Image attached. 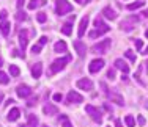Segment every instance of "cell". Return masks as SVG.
Listing matches in <instances>:
<instances>
[{
	"mask_svg": "<svg viewBox=\"0 0 148 127\" xmlns=\"http://www.w3.org/2000/svg\"><path fill=\"white\" fill-rule=\"evenodd\" d=\"M71 60V56L69 55H66V56H63V58H57L54 63L51 65V68H49V71H47V74L49 75H54V74H57V72H60L63 68L66 66V63Z\"/></svg>",
	"mask_w": 148,
	"mask_h": 127,
	"instance_id": "cell-1",
	"label": "cell"
},
{
	"mask_svg": "<svg viewBox=\"0 0 148 127\" xmlns=\"http://www.w3.org/2000/svg\"><path fill=\"white\" fill-rule=\"evenodd\" d=\"M110 44H112L110 39H103L101 42L95 44L93 47H91V50H93V54H107V52H109V47H110Z\"/></svg>",
	"mask_w": 148,
	"mask_h": 127,
	"instance_id": "cell-2",
	"label": "cell"
},
{
	"mask_svg": "<svg viewBox=\"0 0 148 127\" xmlns=\"http://www.w3.org/2000/svg\"><path fill=\"white\" fill-rule=\"evenodd\" d=\"M85 113H87V115H90V118L93 119L95 122H101V121H103V113H101L99 108L93 107V105H87V107H85Z\"/></svg>",
	"mask_w": 148,
	"mask_h": 127,
	"instance_id": "cell-3",
	"label": "cell"
},
{
	"mask_svg": "<svg viewBox=\"0 0 148 127\" xmlns=\"http://www.w3.org/2000/svg\"><path fill=\"white\" fill-rule=\"evenodd\" d=\"M73 11V5L68 0H57V14L60 16H65V14Z\"/></svg>",
	"mask_w": 148,
	"mask_h": 127,
	"instance_id": "cell-4",
	"label": "cell"
},
{
	"mask_svg": "<svg viewBox=\"0 0 148 127\" xmlns=\"http://www.w3.org/2000/svg\"><path fill=\"white\" fill-rule=\"evenodd\" d=\"M104 60H101V58H96V60H93V61L90 63V66H88V71L91 74H96V72H99L101 69L104 68Z\"/></svg>",
	"mask_w": 148,
	"mask_h": 127,
	"instance_id": "cell-5",
	"label": "cell"
},
{
	"mask_svg": "<svg viewBox=\"0 0 148 127\" xmlns=\"http://www.w3.org/2000/svg\"><path fill=\"white\" fill-rule=\"evenodd\" d=\"M139 22V17H128V19H125L121 22V27L123 30H126V31H131L132 28H134V25H136V24Z\"/></svg>",
	"mask_w": 148,
	"mask_h": 127,
	"instance_id": "cell-6",
	"label": "cell"
},
{
	"mask_svg": "<svg viewBox=\"0 0 148 127\" xmlns=\"http://www.w3.org/2000/svg\"><path fill=\"white\" fill-rule=\"evenodd\" d=\"M77 88H79V90H85V91H91L93 90V82H91L90 79H80V80H77Z\"/></svg>",
	"mask_w": 148,
	"mask_h": 127,
	"instance_id": "cell-7",
	"label": "cell"
},
{
	"mask_svg": "<svg viewBox=\"0 0 148 127\" xmlns=\"http://www.w3.org/2000/svg\"><path fill=\"white\" fill-rule=\"evenodd\" d=\"M16 93H17L19 97L25 99V97H29L32 94V88L29 86V85H19V86L16 88Z\"/></svg>",
	"mask_w": 148,
	"mask_h": 127,
	"instance_id": "cell-8",
	"label": "cell"
},
{
	"mask_svg": "<svg viewBox=\"0 0 148 127\" xmlns=\"http://www.w3.org/2000/svg\"><path fill=\"white\" fill-rule=\"evenodd\" d=\"M66 101H68V104H80V102H84V97L77 91H69Z\"/></svg>",
	"mask_w": 148,
	"mask_h": 127,
	"instance_id": "cell-9",
	"label": "cell"
},
{
	"mask_svg": "<svg viewBox=\"0 0 148 127\" xmlns=\"http://www.w3.org/2000/svg\"><path fill=\"white\" fill-rule=\"evenodd\" d=\"M95 27H96V30L99 31V33H103V35H104V33H107V31L110 30V27L106 25L101 17H96V19H95Z\"/></svg>",
	"mask_w": 148,
	"mask_h": 127,
	"instance_id": "cell-10",
	"label": "cell"
},
{
	"mask_svg": "<svg viewBox=\"0 0 148 127\" xmlns=\"http://www.w3.org/2000/svg\"><path fill=\"white\" fill-rule=\"evenodd\" d=\"M88 22H90L88 16L82 17V20H80V24H79V30H77V36L79 38H82L84 35H85V30H87V27H88Z\"/></svg>",
	"mask_w": 148,
	"mask_h": 127,
	"instance_id": "cell-11",
	"label": "cell"
},
{
	"mask_svg": "<svg viewBox=\"0 0 148 127\" xmlns=\"http://www.w3.org/2000/svg\"><path fill=\"white\" fill-rule=\"evenodd\" d=\"M74 49H76V52H77V55H79V56H84V55H85V52H87V46L84 44L80 39L74 41Z\"/></svg>",
	"mask_w": 148,
	"mask_h": 127,
	"instance_id": "cell-12",
	"label": "cell"
},
{
	"mask_svg": "<svg viewBox=\"0 0 148 127\" xmlns=\"http://www.w3.org/2000/svg\"><path fill=\"white\" fill-rule=\"evenodd\" d=\"M27 44H29V39H27V31L25 30H21L19 31V46L24 52L27 49Z\"/></svg>",
	"mask_w": 148,
	"mask_h": 127,
	"instance_id": "cell-13",
	"label": "cell"
},
{
	"mask_svg": "<svg viewBox=\"0 0 148 127\" xmlns=\"http://www.w3.org/2000/svg\"><path fill=\"white\" fill-rule=\"evenodd\" d=\"M41 74H43V63H35V65L32 66V75H33L35 79H40Z\"/></svg>",
	"mask_w": 148,
	"mask_h": 127,
	"instance_id": "cell-14",
	"label": "cell"
},
{
	"mask_svg": "<svg viewBox=\"0 0 148 127\" xmlns=\"http://www.w3.org/2000/svg\"><path fill=\"white\" fill-rule=\"evenodd\" d=\"M115 68L120 69L123 74H128V72H129V66L126 65V63L123 61V60H120V58H118V60H115Z\"/></svg>",
	"mask_w": 148,
	"mask_h": 127,
	"instance_id": "cell-15",
	"label": "cell"
},
{
	"mask_svg": "<svg viewBox=\"0 0 148 127\" xmlns=\"http://www.w3.org/2000/svg\"><path fill=\"white\" fill-rule=\"evenodd\" d=\"M103 14H104V17H107V19H110V20L117 19V13H115L110 6H106V8L103 10Z\"/></svg>",
	"mask_w": 148,
	"mask_h": 127,
	"instance_id": "cell-16",
	"label": "cell"
},
{
	"mask_svg": "<svg viewBox=\"0 0 148 127\" xmlns=\"http://www.w3.org/2000/svg\"><path fill=\"white\" fill-rule=\"evenodd\" d=\"M19 116H21V110L19 108H11V110L8 111V121H17L19 119Z\"/></svg>",
	"mask_w": 148,
	"mask_h": 127,
	"instance_id": "cell-17",
	"label": "cell"
},
{
	"mask_svg": "<svg viewBox=\"0 0 148 127\" xmlns=\"http://www.w3.org/2000/svg\"><path fill=\"white\" fill-rule=\"evenodd\" d=\"M21 127H38L36 115H29V118H27V124L25 126H21Z\"/></svg>",
	"mask_w": 148,
	"mask_h": 127,
	"instance_id": "cell-18",
	"label": "cell"
},
{
	"mask_svg": "<svg viewBox=\"0 0 148 127\" xmlns=\"http://www.w3.org/2000/svg\"><path fill=\"white\" fill-rule=\"evenodd\" d=\"M43 111H44V115L52 116V115H57V113H58V108L55 107V105H44Z\"/></svg>",
	"mask_w": 148,
	"mask_h": 127,
	"instance_id": "cell-19",
	"label": "cell"
},
{
	"mask_svg": "<svg viewBox=\"0 0 148 127\" xmlns=\"http://www.w3.org/2000/svg\"><path fill=\"white\" fill-rule=\"evenodd\" d=\"M66 49H68V46H66L65 41H58L57 44L54 46V50L58 52V54H62V52H66Z\"/></svg>",
	"mask_w": 148,
	"mask_h": 127,
	"instance_id": "cell-20",
	"label": "cell"
},
{
	"mask_svg": "<svg viewBox=\"0 0 148 127\" xmlns=\"http://www.w3.org/2000/svg\"><path fill=\"white\" fill-rule=\"evenodd\" d=\"M109 97L112 99V102H117L118 105H125V101H123V97L120 94H109Z\"/></svg>",
	"mask_w": 148,
	"mask_h": 127,
	"instance_id": "cell-21",
	"label": "cell"
},
{
	"mask_svg": "<svg viewBox=\"0 0 148 127\" xmlns=\"http://www.w3.org/2000/svg\"><path fill=\"white\" fill-rule=\"evenodd\" d=\"M0 30H2V33L5 35V36H8V33H10V24L6 22V20H3V22L0 24Z\"/></svg>",
	"mask_w": 148,
	"mask_h": 127,
	"instance_id": "cell-22",
	"label": "cell"
},
{
	"mask_svg": "<svg viewBox=\"0 0 148 127\" xmlns=\"http://www.w3.org/2000/svg\"><path fill=\"white\" fill-rule=\"evenodd\" d=\"M125 124L128 126V127H134V126H136V119H134V116H132V115L125 116Z\"/></svg>",
	"mask_w": 148,
	"mask_h": 127,
	"instance_id": "cell-23",
	"label": "cell"
},
{
	"mask_svg": "<svg viewBox=\"0 0 148 127\" xmlns=\"http://www.w3.org/2000/svg\"><path fill=\"white\" fill-rule=\"evenodd\" d=\"M143 5H145L143 2H134V3H129V5H128V10H129V11H134V10L142 8Z\"/></svg>",
	"mask_w": 148,
	"mask_h": 127,
	"instance_id": "cell-24",
	"label": "cell"
},
{
	"mask_svg": "<svg viewBox=\"0 0 148 127\" xmlns=\"http://www.w3.org/2000/svg\"><path fill=\"white\" fill-rule=\"evenodd\" d=\"M71 27H73V25H71V22H66L65 25L62 27V33H63V35H66V36H69V35H71V30H73Z\"/></svg>",
	"mask_w": 148,
	"mask_h": 127,
	"instance_id": "cell-25",
	"label": "cell"
},
{
	"mask_svg": "<svg viewBox=\"0 0 148 127\" xmlns=\"http://www.w3.org/2000/svg\"><path fill=\"white\" fill-rule=\"evenodd\" d=\"M10 74H11V77H19L21 71L16 65H10Z\"/></svg>",
	"mask_w": 148,
	"mask_h": 127,
	"instance_id": "cell-26",
	"label": "cell"
},
{
	"mask_svg": "<svg viewBox=\"0 0 148 127\" xmlns=\"http://www.w3.org/2000/svg\"><path fill=\"white\" fill-rule=\"evenodd\" d=\"M8 82H10V77L6 75L5 72L0 71V83H2V85H8Z\"/></svg>",
	"mask_w": 148,
	"mask_h": 127,
	"instance_id": "cell-27",
	"label": "cell"
},
{
	"mask_svg": "<svg viewBox=\"0 0 148 127\" xmlns=\"http://www.w3.org/2000/svg\"><path fill=\"white\" fill-rule=\"evenodd\" d=\"M41 5V0H30V3H29V10H35L36 6H40Z\"/></svg>",
	"mask_w": 148,
	"mask_h": 127,
	"instance_id": "cell-28",
	"label": "cell"
},
{
	"mask_svg": "<svg viewBox=\"0 0 148 127\" xmlns=\"http://www.w3.org/2000/svg\"><path fill=\"white\" fill-rule=\"evenodd\" d=\"M36 19H38V22H40V24H44L46 20H47V16H46V13H38Z\"/></svg>",
	"mask_w": 148,
	"mask_h": 127,
	"instance_id": "cell-29",
	"label": "cell"
},
{
	"mask_svg": "<svg viewBox=\"0 0 148 127\" xmlns=\"http://www.w3.org/2000/svg\"><path fill=\"white\" fill-rule=\"evenodd\" d=\"M62 127H73V124L69 122V119L66 116H62Z\"/></svg>",
	"mask_w": 148,
	"mask_h": 127,
	"instance_id": "cell-30",
	"label": "cell"
},
{
	"mask_svg": "<svg viewBox=\"0 0 148 127\" xmlns=\"http://www.w3.org/2000/svg\"><path fill=\"white\" fill-rule=\"evenodd\" d=\"M41 49H43V44H40V42H38V44H35L33 47H32V52H33V54H40Z\"/></svg>",
	"mask_w": 148,
	"mask_h": 127,
	"instance_id": "cell-31",
	"label": "cell"
},
{
	"mask_svg": "<svg viewBox=\"0 0 148 127\" xmlns=\"http://www.w3.org/2000/svg\"><path fill=\"white\" fill-rule=\"evenodd\" d=\"M27 19V14L24 13V11H17L16 14V20H25Z\"/></svg>",
	"mask_w": 148,
	"mask_h": 127,
	"instance_id": "cell-32",
	"label": "cell"
},
{
	"mask_svg": "<svg viewBox=\"0 0 148 127\" xmlns=\"http://www.w3.org/2000/svg\"><path fill=\"white\" fill-rule=\"evenodd\" d=\"M125 55H126V58H128V60H131V61H136V55L132 54V50H126Z\"/></svg>",
	"mask_w": 148,
	"mask_h": 127,
	"instance_id": "cell-33",
	"label": "cell"
},
{
	"mask_svg": "<svg viewBox=\"0 0 148 127\" xmlns=\"http://www.w3.org/2000/svg\"><path fill=\"white\" fill-rule=\"evenodd\" d=\"M134 44H136L137 52H140V50H142V47H143V42H142V39H136V42H134Z\"/></svg>",
	"mask_w": 148,
	"mask_h": 127,
	"instance_id": "cell-34",
	"label": "cell"
},
{
	"mask_svg": "<svg viewBox=\"0 0 148 127\" xmlns=\"http://www.w3.org/2000/svg\"><path fill=\"white\" fill-rule=\"evenodd\" d=\"M107 79L109 80H114L115 79V69H109L107 71Z\"/></svg>",
	"mask_w": 148,
	"mask_h": 127,
	"instance_id": "cell-35",
	"label": "cell"
},
{
	"mask_svg": "<svg viewBox=\"0 0 148 127\" xmlns=\"http://www.w3.org/2000/svg\"><path fill=\"white\" fill-rule=\"evenodd\" d=\"M6 16H8V13H6V10H2V11H0V20H6Z\"/></svg>",
	"mask_w": 148,
	"mask_h": 127,
	"instance_id": "cell-36",
	"label": "cell"
},
{
	"mask_svg": "<svg viewBox=\"0 0 148 127\" xmlns=\"http://www.w3.org/2000/svg\"><path fill=\"white\" fill-rule=\"evenodd\" d=\"M101 35H103V33H99L98 30H95V31H90L88 36H90V38H96V36H101Z\"/></svg>",
	"mask_w": 148,
	"mask_h": 127,
	"instance_id": "cell-37",
	"label": "cell"
},
{
	"mask_svg": "<svg viewBox=\"0 0 148 127\" xmlns=\"http://www.w3.org/2000/svg\"><path fill=\"white\" fill-rule=\"evenodd\" d=\"M137 121H139V126H145V118L143 116H137Z\"/></svg>",
	"mask_w": 148,
	"mask_h": 127,
	"instance_id": "cell-38",
	"label": "cell"
},
{
	"mask_svg": "<svg viewBox=\"0 0 148 127\" xmlns=\"http://www.w3.org/2000/svg\"><path fill=\"white\" fill-rule=\"evenodd\" d=\"M54 101H55V102H60V101H62V94H60V93L54 94Z\"/></svg>",
	"mask_w": 148,
	"mask_h": 127,
	"instance_id": "cell-39",
	"label": "cell"
},
{
	"mask_svg": "<svg viewBox=\"0 0 148 127\" xmlns=\"http://www.w3.org/2000/svg\"><path fill=\"white\" fill-rule=\"evenodd\" d=\"M38 42H40V44H43V46H44L46 42H47V36H41V38H40V41H38Z\"/></svg>",
	"mask_w": 148,
	"mask_h": 127,
	"instance_id": "cell-40",
	"label": "cell"
},
{
	"mask_svg": "<svg viewBox=\"0 0 148 127\" xmlns=\"http://www.w3.org/2000/svg\"><path fill=\"white\" fill-rule=\"evenodd\" d=\"M24 2H25V0H17V8H22V6H24Z\"/></svg>",
	"mask_w": 148,
	"mask_h": 127,
	"instance_id": "cell-41",
	"label": "cell"
},
{
	"mask_svg": "<svg viewBox=\"0 0 148 127\" xmlns=\"http://www.w3.org/2000/svg\"><path fill=\"white\" fill-rule=\"evenodd\" d=\"M74 2H77L79 5H85V3H87V0H74Z\"/></svg>",
	"mask_w": 148,
	"mask_h": 127,
	"instance_id": "cell-42",
	"label": "cell"
},
{
	"mask_svg": "<svg viewBox=\"0 0 148 127\" xmlns=\"http://www.w3.org/2000/svg\"><path fill=\"white\" fill-rule=\"evenodd\" d=\"M142 54H143V55H148V47H147V49H145V50H143V52H142Z\"/></svg>",
	"mask_w": 148,
	"mask_h": 127,
	"instance_id": "cell-43",
	"label": "cell"
},
{
	"mask_svg": "<svg viewBox=\"0 0 148 127\" xmlns=\"http://www.w3.org/2000/svg\"><path fill=\"white\" fill-rule=\"evenodd\" d=\"M115 124H117V127H121V122H120V121H117Z\"/></svg>",
	"mask_w": 148,
	"mask_h": 127,
	"instance_id": "cell-44",
	"label": "cell"
},
{
	"mask_svg": "<svg viewBox=\"0 0 148 127\" xmlns=\"http://www.w3.org/2000/svg\"><path fill=\"white\" fill-rule=\"evenodd\" d=\"M143 16H145V17H148V10H147L145 13H143Z\"/></svg>",
	"mask_w": 148,
	"mask_h": 127,
	"instance_id": "cell-45",
	"label": "cell"
},
{
	"mask_svg": "<svg viewBox=\"0 0 148 127\" xmlns=\"http://www.w3.org/2000/svg\"><path fill=\"white\" fill-rule=\"evenodd\" d=\"M145 65H147V72H148V60H147V63H145Z\"/></svg>",
	"mask_w": 148,
	"mask_h": 127,
	"instance_id": "cell-46",
	"label": "cell"
},
{
	"mask_svg": "<svg viewBox=\"0 0 148 127\" xmlns=\"http://www.w3.org/2000/svg\"><path fill=\"white\" fill-rule=\"evenodd\" d=\"M145 36H147V38H148V30H147V31H145Z\"/></svg>",
	"mask_w": 148,
	"mask_h": 127,
	"instance_id": "cell-47",
	"label": "cell"
},
{
	"mask_svg": "<svg viewBox=\"0 0 148 127\" xmlns=\"http://www.w3.org/2000/svg\"><path fill=\"white\" fill-rule=\"evenodd\" d=\"M0 66H2V60H0Z\"/></svg>",
	"mask_w": 148,
	"mask_h": 127,
	"instance_id": "cell-48",
	"label": "cell"
},
{
	"mask_svg": "<svg viewBox=\"0 0 148 127\" xmlns=\"http://www.w3.org/2000/svg\"><path fill=\"white\" fill-rule=\"evenodd\" d=\"M43 127H46V126H43Z\"/></svg>",
	"mask_w": 148,
	"mask_h": 127,
	"instance_id": "cell-49",
	"label": "cell"
}]
</instances>
